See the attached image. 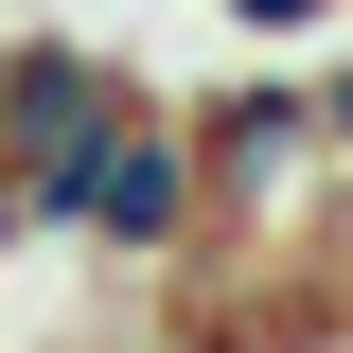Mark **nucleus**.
Returning <instances> with one entry per match:
<instances>
[{"instance_id": "1", "label": "nucleus", "mask_w": 353, "mask_h": 353, "mask_svg": "<svg viewBox=\"0 0 353 353\" xmlns=\"http://www.w3.org/2000/svg\"><path fill=\"white\" fill-rule=\"evenodd\" d=\"M141 106V71L106 36H0V176H18V212H71V176H88V141Z\"/></svg>"}, {"instance_id": "2", "label": "nucleus", "mask_w": 353, "mask_h": 353, "mask_svg": "<svg viewBox=\"0 0 353 353\" xmlns=\"http://www.w3.org/2000/svg\"><path fill=\"white\" fill-rule=\"evenodd\" d=\"M53 230L106 248V265H194V248H212V176H194V124H176L159 88L88 141V176H71V212H53Z\"/></svg>"}, {"instance_id": "3", "label": "nucleus", "mask_w": 353, "mask_h": 353, "mask_svg": "<svg viewBox=\"0 0 353 353\" xmlns=\"http://www.w3.org/2000/svg\"><path fill=\"white\" fill-rule=\"evenodd\" d=\"M301 88H318V141H336V159H353V36H336V53H318V71H301Z\"/></svg>"}]
</instances>
